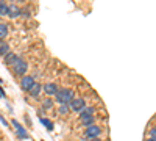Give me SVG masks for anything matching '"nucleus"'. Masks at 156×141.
<instances>
[{"mask_svg":"<svg viewBox=\"0 0 156 141\" xmlns=\"http://www.w3.org/2000/svg\"><path fill=\"white\" fill-rule=\"evenodd\" d=\"M20 16H22V17H31V9H30V8H23Z\"/></svg>","mask_w":156,"mask_h":141,"instance_id":"20","label":"nucleus"},{"mask_svg":"<svg viewBox=\"0 0 156 141\" xmlns=\"http://www.w3.org/2000/svg\"><path fill=\"white\" fill-rule=\"evenodd\" d=\"M0 2H6V0H0Z\"/></svg>","mask_w":156,"mask_h":141,"instance_id":"25","label":"nucleus"},{"mask_svg":"<svg viewBox=\"0 0 156 141\" xmlns=\"http://www.w3.org/2000/svg\"><path fill=\"white\" fill-rule=\"evenodd\" d=\"M39 119H41V122H42V124L47 127V130H48V132H51V130H53V122H51L50 119H47V118H42V116L39 118Z\"/></svg>","mask_w":156,"mask_h":141,"instance_id":"18","label":"nucleus"},{"mask_svg":"<svg viewBox=\"0 0 156 141\" xmlns=\"http://www.w3.org/2000/svg\"><path fill=\"white\" fill-rule=\"evenodd\" d=\"M8 9H9V5L6 2H0V17L8 16Z\"/></svg>","mask_w":156,"mask_h":141,"instance_id":"17","label":"nucleus"},{"mask_svg":"<svg viewBox=\"0 0 156 141\" xmlns=\"http://www.w3.org/2000/svg\"><path fill=\"white\" fill-rule=\"evenodd\" d=\"M69 105H70V111L80 113V111L86 107V99H84V97H75Z\"/></svg>","mask_w":156,"mask_h":141,"instance_id":"6","label":"nucleus"},{"mask_svg":"<svg viewBox=\"0 0 156 141\" xmlns=\"http://www.w3.org/2000/svg\"><path fill=\"white\" fill-rule=\"evenodd\" d=\"M41 91H42V85L36 82V83H34V85L31 86V89H30V91H28V94H30L31 97L37 99V97H39V94H41Z\"/></svg>","mask_w":156,"mask_h":141,"instance_id":"12","label":"nucleus"},{"mask_svg":"<svg viewBox=\"0 0 156 141\" xmlns=\"http://www.w3.org/2000/svg\"><path fill=\"white\" fill-rule=\"evenodd\" d=\"M103 133V129L98 125V124H94L90 127H86L84 129V133H83V138L87 141V139H92V138H100V135Z\"/></svg>","mask_w":156,"mask_h":141,"instance_id":"3","label":"nucleus"},{"mask_svg":"<svg viewBox=\"0 0 156 141\" xmlns=\"http://www.w3.org/2000/svg\"><path fill=\"white\" fill-rule=\"evenodd\" d=\"M19 60H20V58H19V55H17V54L9 52V54H6V55L3 57V65H5V66H8V68H12V66H14Z\"/></svg>","mask_w":156,"mask_h":141,"instance_id":"7","label":"nucleus"},{"mask_svg":"<svg viewBox=\"0 0 156 141\" xmlns=\"http://www.w3.org/2000/svg\"><path fill=\"white\" fill-rule=\"evenodd\" d=\"M36 83V79H34V75H23L22 79H20V89L23 93H28L30 89H31V86Z\"/></svg>","mask_w":156,"mask_h":141,"instance_id":"4","label":"nucleus"},{"mask_svg":"<svg viewBox=\"0 0 156 141\" xmlns=\"http://www.w3.org/2000/svg\"><path fill=\"white\" fill-rule=\"evenodd\" d=\"M11 72H12L14 77H20V79H22V77L27 75V72H28V63L25 61L23 58H20L16 65L11 68Z\"/></svg>","mask_w":156,"mask_h":141,"instance_id":"2","label":"nucleus"},{"mask_svg":"<svg viewBox=\"0 0 156 141\" xmlns=\"http://www.w3.org/2000/svg\"><path fill=\"white\" fill-rule=\"evenodd\" d=\"M0 22H2V20H0Z\"/></svg>","mask_w":156,"mask_h":141,"instance_id":"27","label":"nucleus"},{"mask_svg":"<svg viewBox=\"0 0 156 141\" xmlns=\"http://www.w3.org/2000/svg\"><path fill=\"white\" fill-rule=\"evenodd\" d=\"M69 113H70V105L61 104V105L58 107V114H59V116H67Z\"/></svg>","mask_w":156,"mask_h":141,"instance_id":"15","label":"nucleus"},{"mask_svg":"<svg viewBox=\"0 0 156 141\" xmlns=\"http://www.w3.org/2000/svg\"><path fill=\"white\" fill-rule=\"evenodd\" d=\"M41 105H42V110H44V111L51 110V108H53V105H55V99H51V97H48V96H47L45 99H42Z\"/></svg>","mask_w":156,"mask_h":141,"instance_id":"13","label":"nucleus"},{"mask_svg":"<svg viewBox=\"0 0 156 141\" xmlns=\"http://www.w3.org/2000/svg\"><path fill=\"white\" fill-rule=\"evenodd\" d=\"M0 99H2V96H0Z\"/></svg>","mask_w":156,"mask_h":141,"instance_id":"26","label":"nucleus"},{"mask_svg":"<svg viewBox=\"0 0 156 141\" xmlns=\"http://www.w3.org/2000/svg\"><path fill=\"white\" fill-rule=\"evenodd\" d=\"M42 141H44V139H42Z\"/></svg>","mask_w":156,"mask_h":141,"instance_id":"28","label":"nucleus"},{"mask_svg":"<svg viewBox=\"0 0 156 141\" xmlns=\"http://www.w3.org/2000/svg\"><path fill=\"white\" fill-rule=\"evenodd\" d=\"M0 122H2V124H3L5 127H8V125H9V122H8V121L5 119V116H3V114H0Z\"/></svg>","mask_w":156,"mask_h":141,"instance_id":"21","label":"nucleus"},{"mask_svg":"<svg viewBox=\"0 0 156 141\" xmlns=\"http://www.w3.org/2000/svg\"><path fill=\"white\" fill-rule=\"evenodd\" d=\"M42 89H44V93H45L48 97H51V96L56 94V91L59 89V86H58L56 83H53V82H50V83H45V85L42 86Z\"/></svg>","mask_w":156,"mask_h":141,"instance_id":"9","label":"nucleus"},{"mask_svg":"<svg viewBox=\"0 0 156 141\" xmlns=\"http://www.w3.org/2000/svg\"><path fill=\"white\" fill-rule=\"evenodd\" d=\"M11 124L14 125V129H16V135H17V138H19V139H28V138H30L28 132L25 130V127H23L17 119H12V121H11Z\"/></svg>","mask_w":156,"mask_h":141,"instance_id":"5","label":"nucleus"},{"mask_svg":"<svg viewBox=\"0 0 156 141\" xmlns=\"http://www.w3.org/2000/svg\"><path fill=\"white\" fill-rule=\"evenodd\" d=\"M11 52V47H9V44L6 43V41H0V57H5L6 54H9Z\"/></svg>","mask_w":156,"mask_h":141,"instance_id":"14","label":"nucleus"},{"mask_svg":"<svg viewBox=\"0 0 156 141\" xmlns=\"http://www.w3.org/2000/svg\"><path fill=\"white\" fill-rule=\"evenodd\" d=\"M20 14H22V8H19V5H16V3H11L9 9H8V17L17 19V17H20Z\"/></svg>","mask_w":156,"mask_h":141,"instance_id":"10","label":"nucleus"},{"mask_svg":"<svg viewBox=\"0 0 156 141\" xmlns=\"http://www.w3.org/2000/svg\"><path fill=\"white\" fill-rule=\"evenodd\" d=\"M147 141H156L154 138H147Z\"/></svg>","mask_w":156,"mask_h":141,"instance_id":"24","label":"nucleus"},{"mask_svg":"<svg viewBox=\"0 0 156 141\" xmlns=\"http://www.w3.org/2000/svg\"><path fill=\"white\" fill-rule=\"evenodd\" d=\"M147 136H148V138H154V139H156V127H150L148 132H147Z\"/></svg>","mask_w":156,"mask_h":141,"instance_id":"19","label":"nucleus"},{"mask_svg":"<svg viewBox=\"0 0 156 141\" xmlns=\"http://www.w3.org/2000/svg\"><path fill=\"white\" fill-rule=\"evenodd\" d=\"M12 2H14L16 5H17V3H20V5H22V3H25V2H27V0H12Z\"/></svg>","mask_w":156,"mask_h":141,"instance_id":"22","label":"nucleus"},{"mask_svg":"<svg viewBox=\"0 0 156 141\" xmlns=\"http://www.w3.org/2000/svg\"><path fill=\"white\" fill-rule=\"evenodd\" d=\"M87 141H101V138H92V139H87Z\"/></svg>","mask_w":156,"mask_h":141,"instance_id":"23","label":"nucleus"},{"mask_svg":"<svg viewBox=\"0 0 156 141\" xmlns=\"http://www.w3.org/2000/svg\"><path fill=\"white\" fill-rule=\"evenodd\" d=\"M53 97H55V100L58 102L59 105L61 104H67L69 105L70 102L75 99V91L72 88H59Z\"/></svg>","mask_w":156,"mask_h":141,"instance_id":"1","label":"nucleus"},{"mask_svg":"<svg viewBox=\"0 0 156 141\" xmlns=\"http://www.w3.org/2000/svg\"><path fill=\"white\" fill-rule=\"evenodd\" d=\"M80 122H81V125L86 129V127H90V125H94V124H95V118H94V116H89V118L81 119Z\"/></svg>","mask_w":156,"mask_h":141,"instance_id":"16","label":"nucleus"},{"mask_svg":"<svg viewBox=\"0 0 156 141\" xmlns=\"http://www.w3.org/2000/svg\"><path fill=\"white\" fill-rule=\"evenodd\" d=\"M9 35V27L6 22H0V41H6V36Z\"/></svg>","mask_w":156,"mask_h":141,"instance_id":"11","label":"nucleus"},{"mask_svg":"<svg viewBox=\"0 0 156 141\" xmlns=\"http://www.w3.org/2000/svg\"><path fill=\"white\" fill-rule=\"evenodd\" d=\"M95 114V107H92V105H86L80 113H78V119H84V118H89V116H94Z\"/></svg>","mask_w":156,"mask_h":141,"instance_id":"8","label":"nucleus"}]
</instances>
